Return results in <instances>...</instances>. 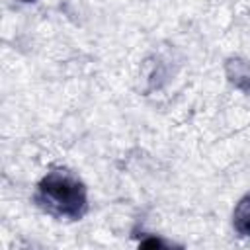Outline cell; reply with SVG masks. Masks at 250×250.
<instances>
[{"label": "cell", "mask_w": 250, "mask_h": 250, "mask_svg": "<svg viewBox=\"0 0 250 250\" xmlns=\"http://www.w3.org/2000/svg\"><path fill=\"white\" fill-rule=\"evenodd\" d=\"M39 203L53 215L76 219L86 207L84 186L68 172H51L39 184Z\"/></svg>", "instance_id": "6da1fadb"}, {"label": "cell", "mask_w": 250, "mask_h": 250, "mask_svg": "<svg viewBox=\"0 0 250 250\" xmlns=\"http://www.w3.org/2000/svg\"><path fill=\"white\" fill-rule=\"evenodd\" d=\"M232 225L240 236H250V195H246L238 201V205L232 213Z\"/></svg>", "instance_id": "7a4b0ae2"}, {"label": "cell", "mask_w": 250, "mask_h": 250, "mask_svg": "<svg viewBox=\"0 0 250 250\" xmlns=\"http://www.w3.org/2000/svg\"><path fill=\"white\" fill-rule=\"evenodd\" d=\"M141 246H143V248H150V246H152V248H162L164 244H162V242H158V240H148V242H143Z\"/></svg>", "instance_id": "3957f363"}]
</instances>
